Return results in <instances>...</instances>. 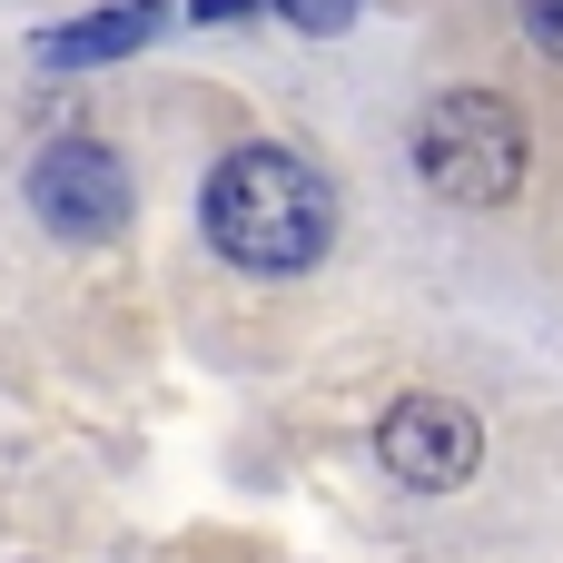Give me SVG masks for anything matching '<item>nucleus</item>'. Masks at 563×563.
<instances>
[{"mask_svg":"<svg viewBox=\"0 0 563 563\" xmlns=\"http://www.w3.org/2000/svg\"><path fill=\"white\" fill-rule=\"evenodd\" d=\"M198 218H208L218 257L287 277V267H317L336 247V178L297 148H228L198 188Z\"/></svg>","mask_w":563,"mask_h":563,"instance_id":"nucleus-1","label":"nucleus"},{"mask_svg":"<svg viewBox=\"0 0 563 563\" xmlns=\"http://www.w3.org/2000/svg\"><path fill=\"white\" fill-rule=\"evenodd\" d=\"M525 119H515V99H495V89H445V99H426V119H416V178L445 198V208H505L515 188H525Z\"/></svg>","mask_w":563,"mask_h":563,"instance_id":"nucleus-2","label":"nucleus"},{"mask_svg":"<svg viewBox=\"0 0 563 563\" xmlns=\"http://www.w3.org/2000/svg\"><path fill=\"white\" fill-rule=\"evenodd\" d=\"M376 465H386L406 495H455V485H475V465H485V426H475L455 396H396L386 426H376Z\"/></svg>","mask_w":563,"mask_h":563,"instance_id":"nucleus-3","label":"nucleus"},{"mask_svg":"<svg viewBox=\"0 0 563 563\" xmlns=\"http://www.w3.org/2000/svg\"><path fill=\"white\" fill-rule=\"evenodd\" d=\"M30 218L49 238H119L129 228V168L99 148V139H49L30 158Z\"/></svg>","mask_w":563,"mask_h":563,"instance_id":"nucleus-4","label":"nucleus"},{"mask_svg":"<svg viewBox=\"0 0 563 563\" xmlns=\"http://www.w3.org/2000/svg\"><path fill=\"white\" fill-rule=\"evenodd\" d=\"M148 30H158V0H119V10H89V20L40 30L30 49H40L49 69H89V59H129V49H148Z\"/></svg>","mask_w":563,"mask_h":563,"instance_id":"nucleus-5","label":"nucleus"},{"mask_svg":"<svg viewBox=\"0 0 563 563\" xmlns=\"http://www.w3.org/2000/svg\"><path fill=\"white\" fill-rule=\"evenodd\" d=\"M515 20H525V40L544 59H563V0H515Z\"/></svg>","mask_w":563,"mask_h":563,"instance_id":"nucleus-6","label":"nucleus"},{"mask_svg":"<svg viewBox=\"0 0 563 563\" xmlns=\"http://www.w3.org/2000/svg\"><path fill=\"white\" fill-rule=\"evenodd\" d=\"M277 10H287L297 30H346V20H356V0H277Z\"/></svg>","mask_w":563,"mask_h":563,"instance_id":"nucleus-7","label":"nucleus"},{"mask_svg":"<svg viewBox=\"0 0 563 563\" xmlns=\"http://www.w3.org/2000/svg\"><path fill=\"white\" fill-rule=\"evenodd\" d=\"M188 10H198V20H247L257 0H188Z\"/></svg>","mask_w":563,"mask_h":563,"instance_id":"nucleus-8","label":"nucleus"}]
</instances>
